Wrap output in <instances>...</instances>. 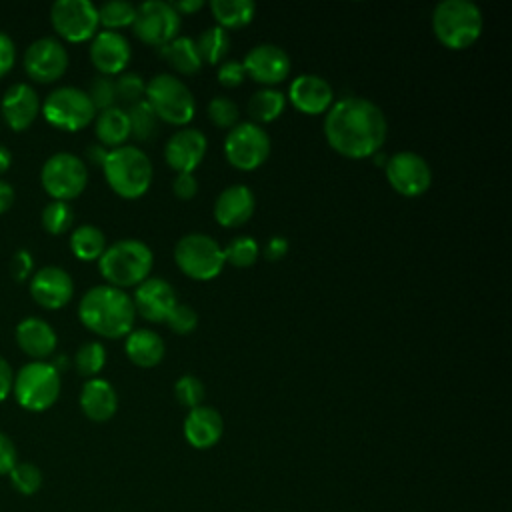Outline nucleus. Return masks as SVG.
I'll list each match as a JSON object with an SVG mask.
<instances>
[{
    "instance_id": "c9c22d12",
    "label": "nucleus",
    "mask_w": 512,
    "mask_h": 512,
    "mask_svg": "<svg viewBox=\"0 0 512 512\" xmlns=\"http://www.w3.org/2000/svg\"><path fill=\"white\" fill-rule=\"evenodd\" d=\"M222 250H224V262L236 268H250L252 264H256L260 254V246L252 236H238L230 244H226Z\"/></svg>"
},
{
    "instance_id": "37998d69",
    "label": "nucleus",
    "mask_w": 512,
    "mask_h": 512,
    "mask_svg": "<svg viewBox=\"0 0 512 512\" xmlns=\"http://www.w3.org/2000/svg\"><path fill=\"white\" fill-rule=\"evenodd\" d=\"M174 394L182 406L192 410V408L200 406L204 400V384L200 378H196L192 374H184L174 382Z\"/></svg>"
},
{
    "instance_id": "c756f323",
    "label": "nucleus",
    "mask_w": 512,
    "mask_h": 512,
    "mask_svg": "<svg viewBox=\"0 0 512 512\" xmlns=\"http://www.w3.org/2000/svg\"><path fill=\"white\" fill-rule=\"evenodd\" d=\"M254 2L250 0H212L210 12L216 20V26L224 30H238L252 22L254 18Z\"/></svg>"
},
{
    "instance_id": "8fccbe9b",
    "label": "nucleus",
    "mask_w": 512,
    "mask_h": 512,
    "mask_svg": "<svg viewBox=\"0 0 512 512\" xmlns=\"http://www.w3.org/2000/svg\"><path fill=\"white\" fill-rule=\"evenodd\" d=\"M14 60H16V46L12 38L0 30V78L12 70Z\"/></svg>"
},
{
    "instance_id": "393cba45",
    "label": "nucleus",
    "mask_w": 512,
    "mask_h": 512,
    "mask_svg": "<svg viewBox=\"0 0 512 512\" xmlns=\"http://www.w3.org/2000/svg\"><path fill=\"white\" fill-rule=\"evenodd\" d=\"M16 342L30 358L44 360L54 354L58 338L54 328L46 320L38 316H28L16 326Z\"/></svg>"
},
{
    "instance_id": "2f4dec72",
    "label": "nucleus",
    "mask_w": 512,
    "mask_h": 512,
    "mask_svg": "<svg viewBox=\"0 0 512 512\" xmlns=\"http://www.w3.org/2000/svg\"><path fill=\"white\" fill-rule=\"evenodd\" d=\"M286 108V96L276 88H262L248 100V114L254 124H268L276 120Z\"/></svg>"
},
{
    "instance_id": "79ce46f5",
    "label": "nucleus",
    "mask_w": 512,
    "mask_h": 512,
    "mask_svg": "<svg viewBox=\"0 0 512 512\" xmlns=\"http://www.w3.org/2000/svg\"><path fill=\"white\" fill-rule=\"evenodd\" d=\"M94 110H106V108H112L116 106V86H114V80L110 76H94L88 84V90H86Z\"/></svg>"
},
{
    "instance_id": "6ab92c4d",
    "label": "nucleus",
    "mask_w": 512,
    "mask_h": 512,
    "mask_svg": "<svg viewBox=\"0 0 512 512\" xmlns=\"http://www.w3.org/2000/svg\"><path fill=\"white\" fill-rule=\"evenodd\" d=\"M132 58L130 42L120 32L102 30L96 32L90 42V60L102 76L122 74Z\"/></svg>"
},
{
    "instance_id": "5fc2aeb1",
    "label": "nucleus",
    "mask_w": 512,
    "mask_h": 512,
    "mask_svg": "<svg viewBox=\"0 0 512 512\" xmlns=\"http://www.w3.org/2000/svg\"><path fill=\"white\" fill-rule=\"evenodd\" d=\"M106 156H108V148H104L102 144H90V146L86 148V160H88L90 164H94V166H100V168H102Z\"/></svg>"
},
{
    "instance_id": "c85d7f7f",
    "label": "nucleus",
    "mask_w": 512,
    "mask_h": 512,
    "mask_svg": "<svg viewBox=\"0 0 512 512\" xmlns=\"http://www.w3.org/2000/svg\"><path fill=\"white\" fill-rule=\"evenodd\" d=\"M160 58L178 74L192 76L202 68V60L196 48V42L188 36H176L162 48H158Z\"/></svg>"
},
{
    "instance_id": "9d476101",
    "label": "nucleus",
    "mask_w": 512,
    "mask_h": 512,
    "mask_svg": "<svg viewBox=\"0 0 512 512\" xmlns=\"http://www.w3.org/2000/svg\"><path fill=\"white\" fill-rule=\"evenodd\" d=\"M40 182L52 200L68 202L80 196L88 184L86 162L76 154L56 152L42 164Z\"/></svg>"
},
{
    "instance_id": "1a4fd4ad",
    "label": "nucleus",
    "mask_w": 512,
    "mask_h": 512,
    "mask_svg": "<svg viewBox=\"0 0 512 512\" xmlns=\"http://www.w3.org/2000/svg\"><path fill=\"white\" fill-rule=\"evenodd\" d=\"M40 110L46 122L70 132L86 128L96 118V110L86 90L76 86H60L52 90L40 104Z\"/></svg>"
},
{
    "instance_id": "bb28decb",
    "label": "nucleus",
    "mask_w": 512,
    "mask_h": 512,
    "mask_svg": "<svg viewBox=\"0 0 512 512\" xmlns=\"http://www.w3.org/2000/svg\"><path fill=\"white\" fill-rule=\"evenodd\" d=\"M124 350L132 364L140 368H154L156 364L162 362L166 346L160 334H156L150 328H140V330H132L126 336Z\"/></svg>"
},
{
    "instance_id": "5701e85b",
    "label": "nucleus",
    "mask_w": 512,
    "mask_h": 512,
    "mask_svg": "<svg viewBox=\"0 0 512 512\" xmlns=\"http://www.w3.org/2000/svg\"><path fill=\"white\" fill-rule=\"evenodd\" d=\"M256 208V198L246 184H232L224 188L214 202V220L224 228H238L246 224Z\"/></svg>"
},
{
    "instance_id": "39448f33",
    "label": "nucleus",
    "mask_w": 512,
    "mask_h": 512,
    "mask_svg": "<svg viewBox=\"0 0 512 512\" xmlns=\"http://www.w3.org/2000/svg\"><path fill=\"white\" fill-rule=\"evenodd\" d=\"M482 10L470 0H444L432 12V32L450 50L470 48L482 34Z\"/></svg>"
},
{
    "instance_id": "ea45409f",
    "label": "nucleus",
    "mask_w": 512,
    "mask_h": 512,
    "mask_svg": "<svg viewBox=\"0 0 512 512\" xmlns=\"http://www.w3.org/2000/svg\"><path fill=\"white\" fill-rule=\"evenodd\" d=\"M114 86H116V102H120V104H124L128 108L144 100L146 82L136 72H122L114 80Z\"/></svg>"
},
{
    "instance_id": "f704fd0d",
    "label": "nucleus",
    "mask_w": 512,
    "mask_h": 512,
    "mask_svg": "<svg viewBox=\"0 0 512 512\" xmlns=\"http://www.w3.org/2000/svg\"><path fill=\"white\" fill-rule=\"evenodd\" d=\"M136 16V6L130 2L112 0L98 8V24H102L106 30H120L126 26H132Z\"/></svg>"
},
{
    "instance_id": "7ed1b4c3",
    "label": "nucleus",
    "mask_w": 512,
    "mask_h": 512,
    "mask_svg": "<svg viewBox=\"0 0 512 512\" xmlns=\"http://www.w3.org/2000/svg\"><path fill=\"white\" fill-rule=\"evenodd\" d=\"M154 264V254L142 240L122 238L106 246L98 258L102 278L114 288H132L144 282Z\"/></svg>"
},
{
    "instance_id": "4d7b16f0",
    "label": "nucleus",
    "mask_w": 512,
    "mask_h": 512,
    "mask_svg": "<svg viewBox=\"0 0 512 512\" xmlns=\"http://www.w3.org/2000/svg\"><path fill=\"white\" fill-rule=\"evenodd\" d=\"M10 162H12V154L8 148L0 146V174H4L8 168H10Z\"/></svg>"
},
{
    "instance_id": "f257e3e1",
    "label": "nucleus",
    "mask_w": 512,
    "mask_h": 512,
    "mask_svg": "<svg viewBox=\"0 0 512 512\" xmlns=\"http://www.w3.org/2000/svg\"><path fill=\"white\" fill-rule=\"evenodd\" d=\"M388 134L386 116L378 104L362 96H346L334 102L324 118V136L332 150L344 158L374 156Z\"/></svg>"
},
{
    "instance_id": "b1692460",
    "label": "nucleus",
    "mask_w": 512,
    "mask_h": 512,
    "mask_svg": "<svg viewBox=\"0 0 512 512\" xmlns=\"http://www.w3.org/2000/svg\"><path fill=\"white\" fill-rule=\"evenodd\" d=\"M224 434V420L212 406L200 404L188 410L184 418V438L192 448L206 450L220 442Z\"/></svg>"
},
{
    "instance_id": "f3484780",
    "label": "nucleus",
    "mask_w": 512,
    "mask_h": 512,
    "mask_svg": "<svg viewBox=\"0 0 512 512\" xmlns=\"http://www.w3.org/2000/svg\"><path fill=\"white\" fill-rule=\"evenodd\" d=\"M206 136L196 128L176 130L164 144V160L176 174H192L206 156Z\"/></svg>"
},
{
    "instance_id": "72a5a7b5",
    "label": "nucleus",
    "mask_w": 512,
    "mask_h": 512,
    "mask_svg": "<svg viewBox=\"0 0 512 512\" xmlns=\"http://www.w3.org/2000/svg\"><path fill=\"white\" fill-rule=\"evenodd\" d=\"M126 114L130 122V136H134L138 142H146L156 134L158 118L146 100L130 106Z\"/></svg>"
},
{
    "instance_id": "6e6552de",
    "label": "nucleus",
    "mask_w": 512,
    "mask_h": 512,
    "mask_svg": "<svg viewBox=\"0 0 512 512\" xmlns=\"http://www.w3.org/2000/svg\"><path fill=\"white\" fill-rule=\"evenodd\" d=\"M174 262L180 272L192 280H212L224 268V250L208 234L190 232L174 246Z\"/></svg>"
},
{
    "instance_id": "0eeeda50",
    "label": "nucleus",
    "mask_w": 512,
    "mask_h": 512,
    "mask_svg": "<svg viewBox=\"0 0 512 512\" xmlns=\"http://www.w3.org/2000/svg\"><path fill=\"white\" fill-rule=\"evenodd\" d=\"M12 392L22 408L30 412L48 410L60 396V372L50 362L32 360L16 372Z\"/></svg>"
},
{
    "instance_id": "f03ea898",
    "label": "nucleus",
    "mask_w": 512,
    "mask_h": 512,
    "mask_svg": "<svg viewBox=\"0 0 512 512\" xmlns=\"http://www.w3.org/2000/svg\"><path fill=\"white\" fill-rule=\"evenodd\" d=\"M78 318L98 336L122 338L132 332L136 310L132 296L126 290L100 284L84 292L78 304Z\"/></svg>"
},
{
    "instance_id": "20e7f679",
    "label": "nucleus",
    "mask_w": 512,
    "mask_h": 512,
    "mask_svg": "<svg viewBox=\"0 0 512 512\" xmlns=\"http://www.w3.org/2000/svg\"><path fill=\"white\" fill-rule=\"evenodd\" d=\"M102 172L112 192L126 200H136L144 196L152 184L154 174L152 162L146 152L130 144L108 150Z\"/></svg>"
},
{
    "instance_id": "49530a36",
    "label": "nucleus",
    "mask_w": 512,
    "mask_h": 512,
    "mask_svg": "<svg viewBox=\"0 0 512 512\" xmlns=\"http://www.w3.org/2000/svg\"><path fill=\"white\" fill-rule=\"evenodd\" d=\"M32 268H34L32 254H30L28 250H24V248L16 250L14 256H12V260H10V272H12L14 280L22 282L24 278H28V274L32 272Z\"/></svg>"
},
{
    "instance_id": "9b49d317",
    "label": "nucleus",
    "mask_w": 512,
    "mask_h": 512,
    "mask_svg": "<svg viewBox=\"0 0 512 512\" xmlns=\"http://www.w3.org/2000/svg\"><path fill=\"white\" fill-rule=\"evenodd\" d=\"M270 146V136L264 128L254 122H238L226 134L224 156L234 168L250 172L268 160Z\"/></svg>"
},
{
    "instance_id": "aec40b11",
    "label": "nucleus",
    "mask_w": 512,
    "mask_h": 512,
    "mask_svg": "<svg viewBox=\"0 0 512 512\" xmlns=\"http://www.w3.org/2000/svg\"><path fill=\"white\" fill-rule=\"evenodd\" d=\"M30 294L40 306L48 310L62 308L72 300L74 294L72 276L60 266H44L34 272L30 280Z\"/></svg>"
},
{
    "instance_id": "a19ab883",
    "label": "nucleus",
    "mask_w": 512,
    "mask_h": 512,
    "mask_svg": "<svg viewBox=\"0 0 512 512\" xmlns=\"http://www.w3.org/2000/svg\"><path fill=\"white\" fill-rule=\"evenodd\" d=\"M208 120L222 130H230L238 124V106L226 96H214L206 106Z\"/></svg>"
},
{
    "instance_id": "f8f14e48",
    "label": "nucleus",
    "mask_w": 512,
    "mask_h": 512,
    "mask_svg": "<svg viewBox=\"0 0 512 512\" xmlns=\"http://www.w3.org/2000/svg\"><path fill=\"white\" fill-rule=\"evenodd\" d=\"M132 30L136 38L142 40L144 44L162 48L164 44H168L178 36L180 16L176 14L170 2L148 0L136 6Z\"/></svg>"
},
{
    "instance_id": "4468645a",
    "label": "nucleus",
    "mask_w": 512,
    "mask_h": 512,
    "mask_svg": "<svg viewBox=\"0 0 512 512\" xmlns=\"http://www.w3.org/2000/svg\"><path fill=\"white\" fill-rule=\"evenodd\" d=\"M386 180L388 184L406 198H416L428 192L432 184L430 164L412 150H402L386 158Z\"/></svg>"
},
{
    "instance_id": "3c124183",
    "label": "nucleus",
    "mask_w": 512,
    "mask_h": 512,
    "mask_svg": "<svg viewBox=\"0 0 512 512\" xmlns=\"http://www.w3.org/2000/svg\"><path fill=\"white\" fill-rule=\"evenodd\" d=\"M286 252H288V240L284 238V236H272V238H268V242H266V246H264V256L268 258V260H282L284 256H286Z\"/></svg>"
},
{
    "instance_id": "cd10ccee",
    "label": "nucleus",
    "mask_w": 512,
    "mask_h": 512,
    "mask_svg": "<svg viewBox=\"0 0 512 512\" xmlns=\"http://www.w3.org/2000/svg\"><path fill=\"white\" fill-rule=\"evenodd\" d=\"M94 132L98 144H102L104 148L112 150L124 146L130 136V122L126 110L122 106H112L98 112L94 118Z\"/></svg>"
},
{
    "instance_id": "473e14b6",
    "label": "nucleus",
    "mask_w": 512,
    "mask_h": 512,
    "mask_svg": "<svg viewBox=\"0 0 512 512\" xmlns=\"http://www.w3.org/2000/svg\"><path fill=\"white\" fill-rule=\"evenodd\" d=\"M202 64H220L224 62L230 50V36L220 26H210L194 40Z\"/></svg>"
},
{
    "instance_id": "a18cd8bd",
    "label": "nucleus",
    "mask_w": 512,
    "mask_h": 512,
    "mask_svg": "<svg viewBox=\"0 0 512 512\" xmlns=\"http://www.w3.org/2000/svg\"><path fill=\"white\" fill-rule=\"evenodd\" d=\"M216 76H218V82L224 88H238L246 80L244 66L238 60H224V62H220Z\"/></svg>"
},
{
    "instance_id": "a211bd4d",
    "label": "nucleus",
    "mask_w": 512,
    "mask_h": 512,
    "mask_svg": "<svg viewBox=\"0 0 512 512\" xmlns=\"http://www.w3.org/2000/svg\"><path fill=\"white\" fill-rule=\"evenodd\" d=\"M132 302H134L136 314H140L148 322L158 324L166 320V316L178 304V298L168 280L148 276L144 282L136 286Z\"/></svg>"
},
{
    "instance_id": "58836bf2",
    "label": "nucleus",
    "mask_w": 512,
    "mask_h": 512,
    "mask_svg": "<svg viewBox=\"0 0 512 512\" xmlns=\"http://www.w3.org/2000/svg\"><path fill=\"white\" fill-rule=\"evenodd\" d=\"M8 476L14 490L22 496H32L42 486V472L32 462H16L14 468L8 472Z\"/></svg>"
},
{
    "instance_id": "4be33fe9",
    "label": "nucleus",
    "mask_w": 512,
    "mask_h": 512,
    "mask_svg": "<svg viewBox=\"0 0 512 512\" xmlns=\"http://www.w3.org/2000/svg\"><path fill=\"white\" fill-rule=\"evenodd\" d=\"M0 110L6 124L12 130L20 132V130H26L36 120L40 112V98L30 84L16 82L4 92Z\"/></svg>"
},
{
    "instance_id": "a878e982",
    "label": "nucleus",
    "mask_w": 512,
    "mask_h": 512,
    "mask_svg": "<svg viewBox=\"0 0 512 512\" xmlns=\"http://www.w3.org/2000/svg\"><path fill=\"white\" fill-rule=\"evenodd\" d=\"M80 408L92 422H106L118 410V394L104 378H90L80 390Z\"/></svg>"
},
{
    "instance_id": "412c9836",
    "label": "nucleus",
    "mask_w": 512,
    "mask_h": 512,
    "mask_svg": "<svg viewBox=\"0 0 512 512\" xmlns=\"http://www.w3.org/2000/svg\"><path fill=\"white\" fill-rule=\"evenodd\" d=\"M288 100L298 112L318 116L326 114L328 108L334 104V92L322 76L300 74L292 80L288 88Z\"/></svg>"
},
{
    "instance_id": "4c0bfd02",
    "label": "nucleus",
    "mask_w": 512,
    "mask_h": 512,
    "mask_svg": "<svg viewBox=\"0 0 512 512\" xmlns=\"http://www.w3.org/2000/svg\"><path fill=\"white\" fill-rule=\"evenodd\" d=\"M40 218H42V226H44L46 232L64 234L66 230H70V226L74 222V212H72L68 202L52 200L44 206Z\"/></svg>"
},
{
    "instance_id": "603ef678",
    "label": "nucleus",
    "mask_w": 512,
    "mask_h": 512,
    "mask_svg": "<svg viewBox=\"0 0 512 512\" xmlns=\"http://www.w3.org/2000/svg\"><path fill=\"white\" fill-rule=\"evenodd\" d=\"M12 380H14L12 368H10L8 360L0 356V402L6 400V396L10 394V390H12Z\"/></svg>"
},
{
    "instance_id": "864d4df0",
    "label": "nucleus",
    "mask_w": 512,
    "mask_h": 512,
    "mask_svg": "<svg viewBox=\"0 0 512 512\" xmlns=\"http://www.w3.org/2000/svg\"><path fill=\"white\" fill-rule=\"evenodd\" d=\"M172 8L176 10V14L182 18V16H188V14H194L198 10L204 8V2L202 0H178V2H170Z\"/></svg>"
},
{
    "instance_id": "de8ad7c7",
    "label": "nucleus",
    "mask_w": 512,
    "mask_h": 512,
    "mask_svg": "<svg viewBox=\"0 0 512 512\" xmlns=\"http://www.w3.org/2000/svg\"><path fill=\"white\" fill-rule=\"evenodd\" d=\"M172 190L180 200H192L198 194V180L194 174H176Z\"/></svg>"
},
{
    "instance_id": "e433bc0d",
    "label": "nucleus",
    "mask_w": 512,
    "mask_h": 512,
    "mask_svg": "<svg viewBox=\"0 0 512 512\" xmlns=\"http://www.w3.org/2000/svg\"><path fill=\"white\" fill-rule=\"evenodd\" d=\"M104 364H106V350L96 340L84 342L74 354V366L82 376L96 378V374L104 368Z\"/></svg>"
},
{
    "instance_id": "09e8293b",
    "label": "nucleus",
    "mask_w": 512,
    "mask_h": 512,
    "mask_svg": "<svg viewBox=\"0 0 512 512\" xmlns=\"http://www.w3.org/2000/svg\"><path fill=\"white\" fill-rule=\"evenodd\" d=\"M16 462H18V454H16L14 442L4 432H0V476H6Z\"/></svg>"
},
{
    "instance_id": "c03bdc74",
    "label": "nucleus",
    "mask_w": 512,
    "mask_h": 512,
    "mask_svg": "<svg viewBox=\"0 0 512 512\" xmlns=\"http://www.w3.org/2000/svg\"><path fill=\"white\" fill-rule=\"evenodd\" d=\"M164 324L174 332V334H190L192 330H196L198 326V314L194 308H190L188 304H176L172 308V312L166 316Z\"/></svg>"
},
{
    "instance_id": "423d86ee",
    "label": "nucleus",
    "mask_w": 512,
    "mask_h": 512,
    "mask_svg": "<svg viewBox=\"0 0 512 512\" xmlns=\"http://www.w3.org/2000/svg\"><path fill=\"white\" fill-rule=\"evenodd\" d=\"M144 100L150 104L158 120L172 126H186L196 114L194 94L174 74L162 72L148 80Z\"/></svg>"
},
{
    "instance_id": "6e6d98bb",
    "label": "nucleus",
    "mask_w": 512,
    "mask_h": 512,
    "mask_svg": "<svg viewBox=\"0 0 512 512\" xmlns=\"http://www.w3.org/2000/svg\"><path fill=\"white\" fill-rule=\"evenodd\" d=\"M14 202V188L10 182L0 180V214L6 212Z\"/></svg>"
},
{
    "instance_id": "7c9ffc66",
    "label": "nucleus",
    "mask_w": 512,
    "mask_h": 512,
    "mask_svg": "<svg viewBox=\"0 0 512 512\" xmlns=\"http://www.w3.org/2000/svg\"><path fill=\"white\" fill-rule=\"evenodd\" d=\"M70 250L78 260H84V262L98 260L106 250V236L94 224H80L72 230Z\"/></svg>"
},
{
    "instance_id": "ddd939ff",
    "label": "nucleus",
    "mask_w": 512,
    "mask_h": 512,
    "mask_svg": "<svg viewBox=\"0 0 512 512\" xmlns=\"http://www.w3.org/2000/svg\"><path fill=\"white\" fill-rule=\"evenodd\" d=\"M50 22L58 36L68 42L92 40L98 30V8L90 0H56Z\"/></svg>"
},
{
    "instance_id": "dca6fc26",
    "label": "nucleus",
    "mask_w": 512,
    "mask_h": 512,
    "mask_svg": "<svg viewBox=\"0 0 512 512\" xmlns=\"http://www.w3.org/2000/svg\"><path fill=\"white\" fill-rule=\"evenodd\" d=\"M246 78L272 88L288 78L290 74V56L276 44H258L242 60Z\"/></svg>"
},
{
    "instance_id": "2eb2a0df",
    "label": "nucleus",
    "mask_w": 512,
    "mask_h": 512,
    "mask_svg": "<svg viewBox=\"0 0 512 512\" xmlns=\"http://www.w3.org/2000/svg\"><path fill=\"white\" fill-rule=\"evenodd\" d=\"M68 68V52L54 36H42L34 40L24 52L26 74L42 84L58 80Z\"/></svg>"
}]
</instances>
